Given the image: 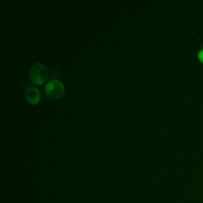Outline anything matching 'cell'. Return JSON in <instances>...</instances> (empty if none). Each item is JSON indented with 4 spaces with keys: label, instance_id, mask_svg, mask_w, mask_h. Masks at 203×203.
Returning a JSON list of instances; mask_svg holds the SVG:
<instances>
[{
    "label": "cell",
    "instance_id": "obj_1",
    "mask_svg": "<svg viewBox=\"0 0 203 203\" xmlns=\"http://www.w3.org/2000/svg\"><path fill=\"white\" fill-rule=\"evenodd\" d=\"M48 78V70L44 63L38 62L31 67L30 80L33 84L39 86L45 83Z\"/></svg>",
    "mask_w": 203,
    "mask_h": 203
},
{
    "label": "cell",
    "instance_id": "obj_2",
    "mask_svg": "<svg viewBox=\"0 0 203 203\" xmlns=\"http://www.w3.org/2000/svg\"><path fill=\"white\" fill-rule=\"evenodd\" d=\"M46 94L52 99H58L63 96L65 91L64 85L58 79H51L45 86Z\"/></svg>",
    "mask_w": 203,
    "mask_h": 203
},
{
    "label": "cell",
    "instance_id": "obj_3",
    "mask_svg": "<svg viewBox=\"0 0 203 203\" xmlns=\"http://www.w3.org/2000/svg\"><path fill=\"white\" fill-rule=\"evenodd\" d=\"M25 98L30 104L37 105L41 100L40 91L35 86H30L25 91Z\"/></svg>",
    "mask_w": 203,
    "mask_h": 203
},
{
    "label": "cell",
    "instance_id": "obj_4",
    "mask_svg": "<svg viewBox=\"0 0 203 203\" xmlns=\"http://www.w3.org/2000/svg\"><path fill=\"white\" fill-rule=\"evenodd\" d=\"M198 59L202 63H203V49L198 53Z\"/></svg>",
    "mask_w": 203,
    "mask_h": 203
}]
</instances>
